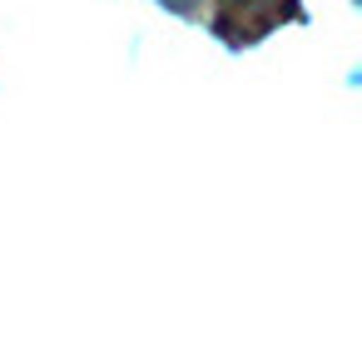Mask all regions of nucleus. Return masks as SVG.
<instances>
[{
  "mask_svg": "<svg viewBox=\"0 0 362 357\" xmlns=\"http://www.w3.org/2000/svg\"><path fill=\"white\" fill-rule=\"evenodd\" d=\"M204 16L228 45H253L263 30H273L283 16H293V0H209Z\"/></svg>",
  "mask_w": 362,
  "mask_h": 357,
  "instance_id": "1",
  "label": "nucleus"
}]
</instances>
